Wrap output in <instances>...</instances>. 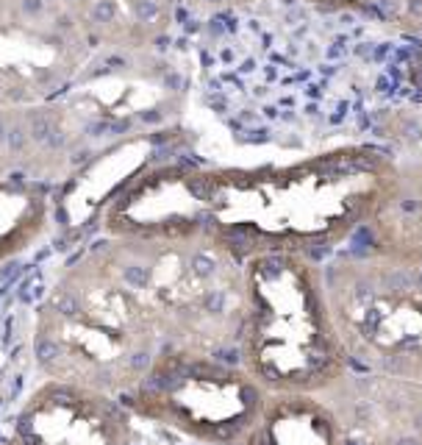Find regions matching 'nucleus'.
Wrapping results in <instances>:
<instances>
[{"label": "nucleus", "instance_id": "nucleus-1", "mask_svg": "<svg viewBox=\"0 0 422 445\" xmlns=\"http://www.w3.org/2000/svg\"><path fill=\"white\" fill-rule=\"evenodd\" d=\"M389 150L353 145L295 164L181 175L183 231L214 234L244 259L303 251L328 259L353 242L394 192Z\"/></svg>", "mask_w": 422, "mask_h": 445}, {"label": "nucleus", "instance_id": "nucleus-2", "mask_svg": "<svg viewBox=\"0 0 422 445\" xmlns=\"http://www.w3.org/2000/svg\"><path fill=\"white\" fill-rule=\"evenodd\" d=\"M247 312L239 362L267 393L325 395L353 370L333 317L325 259L261 251L244 259Z\"/></svg>", "mask_w": 422, "mask_h": 445}, {"label": "nucleus", "instance_id": "nucleus-3", "mask_svg": "<svg viewBox=\"0 0 422 445\" xmlns=\"http://www.w3.org/2000/svg\"><path fill=\"white\" fill-rule=\"evenodd\" d=\"M325 278L353 367L422 381V259L350 245Z\"/></svg>", "mask_w": 422, "mask_h": 445}, {"label": "nucleus", "instance_id": "nucleus-4", "mask_svg": "<svg viewBox=\"0 0 422 445\" xmlns=\"http://www.w3.org/2000/svg\"><path fill=\"white\" fill-rule=\"evenodd\" d=\"M267 389L236 353L161 348L153 367L120 403L189 434L200 445H236L253 426Z\"/></svg>", "mask_w": 422, "mask_h": 445}, {"label": "nucleus", "instance_id": "nucleus-5", "mask_svg": "<svg viewBox=\"0 0 422 445\" xmlns=\"http://www.w3.org/2000/svg\"><path fill=\"white\" fill-rule=\"evenodd\" d=\"M353 445H422V381L353 367L325 393Z\"/></svg>", "mask_w": 422, "mask_h": 445}, {"label": "nucleus", "instance_id": "nucleus-6", "mask_svg": "<svg viewBox=\"0 0 422 445\" xmlns=\"http://www.w3.org/2000/svg\"><path fill=\"white\" fill-rule=\"evenodd\" d=\"M236 445H353L342 415L319 393H267Z\"/></svg>", "mask_w": 422, "mask_h": 445}, {"label": "nucleus", "instance_id": "nucleus-7", "mask_svg": "<svg viewBox=\"0 0 422 445\" xmlns=\"http://www.w3.org/2000/svg\"><path fill=\"white\" fill-rule=\"evenodd\" d=\"M375 9L383 11L392 23L422 37V0H375Z\"/></svg>", "mask_w": 422, "mask_h": 445}, {"label": "nucleus", "instance_id": "nucleus-8", "mask_svg": "<svg viewBox=\"0 0 422 445\" xmlns=\"http://www.w3.org/2000/svg\"><path fill=\"white\" fill-rule=\"evenodd\" d=\"M36 359L42 365H53V362L61 359V345L53 337H39L36 340Z\"/></svg>", "mask_w": 422, "mask_h": 445}, {"label": "nucleus", "instance_id": "nucleus-9", "mask_svg": "<svg viewBox=\"0 0 422 445\" xmlns=\"http://www.w3.org/2000/svg\"><path fill=\"white\" fill-rule=\"evenodd\" d=\"M325 11H339V9H375V0H309Z\"/></svg>", "mask_w": 422, "mask_h": 445}, {"label": "nucleus", "instance_id": "nucleus-10", "mask_svg": "<svg viewBox=\"0 0 422 445\" xmlns=\"http://www.w3.org/2000/svg\"><path fill=\"white\" fill-rule=\"evenodd\" d=\"M31 131H33V139H47L50 136V122H47V117H42V114H36L31 122Z\"/></svg>", "mask_w": 422, "mask_h": 445}, {"label": "nucleus", "instance_id": "nucleus-11", "mask_svg": "<svg viewBox=\"0 0 422 445\" xmlns=\"http://www.w3.org/2000/svg\"><path fill=\"white\" fill-rule=\"evenodd\" d=\"M17 270H20V264L17 262H11V264H6V270L0 273V281H11V278L17 276Z\"/></svg>", "mask_w": 422, "mask_h": 445}, {"label": "nucleus", "instance_id": "nucleus-12", "mask_svg": "<svg viewBox=\"0 0 422 445\" xmlns=\"http://www.w3.org/2000/svg\"><path fill=\"white\" fill-rule=\"evenodd\" d=\"M9 142H11V148H23V131H20V128H14V131H11V136H9Z\"/></svg>", "mask_w": 422, "mask_h": 445}, {"label": "nucleus", "instance_id": "nucleus-13", "mask_svg": "<svg viewBox=\"0 0 422 445\" xmlns=\"http://www.w3.org/2000/svg\"><path fill=\"white\" fill-rule=\"evenodd\" d=\"M25 9H28V11H36V9H39V0H25Z\"/></svg>", "mask_w": 422, "mask_h": 445}, {"label": "nucleus", "instance_id": "nucleus-14", "mask_svg": "<svg viewBox=\"0 0 422 445\" xmlns=\"http://www.w3.org/2000/svg\"><path fill=\"white\" fill-rule=\"evenodd\" d=\"M0 139H6V131H3V122H0Z\"/></svg>", "mask_w": 422, "mask_h": 445}]
</instances>
